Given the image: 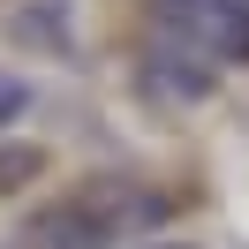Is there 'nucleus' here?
<instances>
[{"label":"nucleus","instance_id":"7ed1b4c3","mask_svg":"<svg viewBox=\"0 0 249 249\" xmlns=\"http://www.w3.org/2000/svg\"><path fill=\"white\" fill-rule=\"evenodd\" d=\"M23 106H31V91H23L16 76H0V128H8V121H23Z\"/></svg>","mask_w":249,"mask_h":249},{"label":"nucleus","instance_id":"f03ea898","mask_svg":"<svg viewBox=\"0 0 249 249\" xmlns=\"http://www.w3.org/2000/svg\"><path fill=\"white\" fill-rule=\"evenodd\" d=\"M151 16L227 68L249 61V0H151Z\"/></svg>","mask_w":249,"mask_h":249},{"label":"nucleus","instance_id":"f257e3e1","mask_svg":"<svg viewBox=\"0 0 249 249\" xmlns=\"http://www.w3.org/2000/svg\"><path fill=\"white\" fill-rule=\"evenodd\" d=\"M166 204L159 196H136V189H83V196L68 204H46V212L23 227V242L31 249H113V234L121 227H143V219H159Z\"/></svg>","mask_w":249,"mask_h":249}]
</instances>
